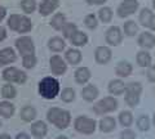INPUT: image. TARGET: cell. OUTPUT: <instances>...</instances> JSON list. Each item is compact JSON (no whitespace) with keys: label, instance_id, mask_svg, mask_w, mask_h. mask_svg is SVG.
Instances as JSON below:
<instances>
[{"label":"cell","instance_id":"1","mask_svg":"<svg viewBox=\"0 0 155 139\" xmlns=\"http://www.w3.org/2000/svg\"><path fill=\"white\" fill-rule=\"evenodd\" d=\"M47 120L51 124H53L57 129L65 130L71 124V113L69 111H66V109H62L58 107H52L48 109V112H47Z\"/></svg>","mask_w":155,"mask_h":139},{"label":"cell","instance_id":"2","mask_svg":"<svg viewBox=\"0 0 155 139\" xmlns=\"http://www.w3.org/2000/svg\"><path fill=\"white\" fill-rule=\"evenodd\" d=\"M60 81L52 76H47L39 83V94L44 99H54L60 94Z\"/></svg>","mask_w":155,"mask_h":139},{"label":"cell","instance_id":"3","mask_svg":"<svg viewBox=\"0 0 155 139\" xmlns=\"http://www.w3.org/2000/svg\"><path fill=\"white\" fill-rule=\"evenodd\" d=\"M142 93V85L138 81H132L129 84H125L124 90V100L130 108H134L138 106L140 98Z\"/></svg>","mask_w":155,"mask_h":139},{"label":"cell","instance_id":"4","mask_svg":"<svg viewBox=\"0 0 155 139\" xmlns=\"http://www.w3.org/2000/svg\"><path fill=\"white\" fill-rule=\"evenodd\" d=\"M7 23L12 31H16L19 33L30 32L32 28V22L30 18L26 16H21V14H11Z\"/></svg>","mask_w":155,"mask_h":139},{"label":"cell","instance_id":"5","mask_svg":"<svg viewBox=\"0 0 155 139\" xmlns=\"http://www.w3.org/2000/svg\"><path fill=\"white\" fill-rule=\"evenodd\" d=\"M74 129L84 135H91L97 129V121L94 118L87 117V116H78L74 120Z\"/></svg>","mask_w":155,"mask_h":139},{"label":"cell","instance_id":"6","mask_svg":"<svg viewBox=\"0 0 155 139\" xmlns=\"http://www.w3.org/2000/svg\"><path fill=\"white\" fill-rule=\"evenodd\" d=\"M118 99L113 95H109V97H105L104 99L98 100L93 107H92V111L96 115H105L109 112H114L118 109Z\"/></svg>","mask_w":155,"mask_h":139},{"label":"cell","instance_id":"7","mask_svg":"<svg viewBox=\"0 0 155 139\" xmlns=\"http://www.w3.org/2000/svg\"><path fill=\"white\" fill-rule=\"evenodd\" d=\"M138 5V0H122L118 9H116V14L119 18H127L137 12Z\"/></svg>","mask_w":155,"mask_h":139},{"label":"cell","instance_id":"8","mask_svg":"<svg viewBox=\"0 0 155 139\" xmlns=\"http://www.w3.org/2000/svg\"><path fill=\"white\" fill-rule=\"evenodd\" d=\"M3 79L8 83H17L25 84L27 80V75L23 71L16 68V67H8L3 71Z\"/></svg>","mask_w":155,"mask_h":139},{"label":"cell","instance_id":"9","mask_svg":"<svg viewBox=\"0 0 155 139\" xmlns=\"http://www.w3.org/2000/svg\"><path fill=\"white\" fill-rule=\"evenodd\" d=\"M16 48L18 53L22 57H27L31 54H35V45L31 37L28 36H21L16 40Z\"/></svg>","mask_w":155,"mask_h":139},{"label":"cell","instance_id":"10","mask_svg":"<svg viewBox=\"0 0 155 139\" xmlns=\"http://www.w3.org/2000/svg\"><path fill=\"white\" fill-rule=\"evenodd\" d=\"M105 40L110 46H119L123 43V31L119 26H111L105 33Z\"/></svg>","mask_w":155,"mask_h":139},{"label":"cell","instance_id":"11","mask_svg":"<svg viewBox=\"0 0 155 139\" xmlns=\"http://www.w3.org/2000/svg\"><path fill=\"white\" fill-rule=\"evenodd\" d=\"M49 68L53 75L62 76L67 71V62L61 55L54 54L49 58Z\"/></svg>","mask_w":155,"mask_h":139},{"label":"cell","instance_id":"12","mask_svg":"<svg viewBox=\"0 0 155 139\" xmlns=\"http://www.w3.org/2000/svg\"><path fill=\"white\" fill-rule=\"evenodd\" d=\"M138 21L143 27L149 30H155V14L151 9L142 8L138 14Z\"/></svg>","mask_w":155,"mask_h":139},{"label":"cell","instance_id":"13","mask_svg":"<svg viewBox=\"0 0 155 139\" xmlns=\"http://www.w3.org/2000/svg\"><path fill=\"white\" fill-rule=\"evenodd\" d=\"M113 58V52L109 46H105V45H101V46H97L96 50H94V61L97 62L98 65H107L109 62Z\"/></svg>","mask_w":155,"mask_h":139},{"label":"cell","instance_id":"14","mask_svg":"<svg viewBox=\"0 0 155 139\" xmlns=\"http://www.w3.org/2000/svg\"><path fill=\"white\" fill-rule=\"evenodd\" d=\"M137 44L142 48V49H153L155 46V36L154 33L150 31H143L142 33L138 35Z\"/></svg>","mask_w":155,"mask_h":139},{"label":"cell","instance_id":"15","mask_svg":"<svg viewBox=\"0 0 155 139\" xmlns=\"http://www.w3.org/2000/svg\"><path fill=\"white\" fill-rule=\"evenodd\" d=\"M58 7H60V0H43L39 5V13L40 16L47 17L54 12Z\"/></svg>","mask_w":155,"mask_h":139},{"label":"cell","instance_id":"16","mask_svg":"<svg viewBox=\"0 0 155 139\" xmlns=\"http://www.w3.org/2000/svg\"><path fill=\"white\" fill-rule=\"evenodd\" d=\"M132 72H133V66L128 61H120L115 66V75L120 79L128 77V76L132 75Z\"/></svg>","mask_w":155,"mask_h":139},{"label":"cell","instance_id":"17","mask_svg":"<svg viewBox=\"0 0 155 139\" xmlns=\"http://www.w3.org/2000/svg\"><path fill=\"white\" fill-rule=\"evenodd\" d=\"M91 70L85 66H81V67H78L76 71L74 72V79H75V83L79 84V85H85L91 79Z\"/></svg>","mask_w":155,"mask_h":139},{"label":"cell","instance_id":"18","mask_svg":"<svg viewBox=\"0 0 155 139\" xmlns=\"http://www.w3.org/2000/svg\"><path fill=\"white\" fill-rule=\"evenodd\" d=\"M98 95H100V90L93 84H88L81 89V98L85 102H93V100L98 98Z\"/></svg>","mask_w":155,"mask_h":139},{"label":"cell","instance_id":"19","mask_svg":"<svg viewBox=\"0 0 155 139\" xmlns=\"http://www.w3.org/2000/svg\"><path fill=\"white\" fill-rule=\"evenodd\" d=\"M81 59H83V54H81V52L79 49H76V48H70V49L66 50L65 61L69 65H72V66L80 65Z\"/></svg>","mask_w":155,"mask_h":139},{"label":"cell","instance_id":"20","mask_svg":"<svg viewBox=\"0 0 155 139\" xmlns=\"http://www.w3.org/2000/svg\"><path fill=\"white\" fill-rule=\"evenodd\" d=\"M48 48H49L51 52H54V53H60V52L65 50L66 48V41L64 37L61 36H53L48 40Z\"/></svg>","mask_w":155,"mask_h":139},{"label":"cell","instance_id":"21","mask_svg":"<svg viewBox=\"0 0 155 139\" xmlns=\"http://www.w3.org/2000/svg\"><path fill=\"white\" fill-rule=\"evenodd\" d=\"M107 90L111 95H122L124 94L125 90V84L122 79H115L111 80L107 85Z\"/></svg>","mask_w":155,"mask_h":139},{"label":"cell","instance_id":"22","mask_svg":"<svg viewBox=\"0 0 155 139\" xmlns=\"http://www.w3.org/2000/svg\"><path fill=\"white\" fill-rule=\"evenodd\" d=\"M115 128H116V121L111 116H105L98 122V129L102 133H111L115 130Z\"/></svg>","mask_w":155,"mask_h":139},{"label":"cell","instance_id":"23","mask_svg":"<svg viewBox=\"0 0 155 139\" xmlns=\"http://www.w3.org/2000/svg\"><path fill=\"white\" fill-rule=\"evenodd\" d=\"M30 129H31V134L35 138H38V139H43V138L47 135V133H48L47 124L44 121H36V122H34Z\"/></svg>","mask_w":155,"mask_h":139},{"label":"cell","instance_id":"24","mask_svg":"<svg viewBox=\"0 0 155 139\" xmlns=\"http://www.w3.org/2000/svg\"><path fill=\"white\" fill-rule=\"evenodd\" d=\"M136 62H137V65L140 67H142V68H149L153 63V57L149 52L143 49L141 52H138L137 55H136Z\"/></svg>","mask_w":155,"mask_h":139},{"label":"cell","instance_id":"25","mask_svg":"<svg viewBox=\"0 0 155 139\" xmlns=\"http://www.w3.org/2000/svg\"><path fill=\"white\" fill-rule=\"evenodd\" d=\"M70 43L74 46H76V48H79V46H85L87 44H88V35H87L85 32H83V31H79L78 30L74 35H72L71 37H70Z\"/></svg>","mask_w":155,"mask_h":139},{"label":"cell","instance_id":"26","mask_svg":"<svg viewBox=\"0 0 155 139\" xmlns=\"http://www.w3.org/2000/svg\"><path fill=\"white\" fill-rule=\"evenodd\" d=\"M16 59H17L16 52L12 48H4L3 50H0V62H2V66L12 63Z\"/></svg>","mask_w":155,"mask_h":139},{"label":"cell","instance_id":"27","mask_svg":"<svg viewBox=\"0 0 155 139\" xmlns=\"http://www.w3.org/2000/svg\"><path fill=\"white\" fill-rule=\"evenodd\" d=\"M66 16L64 13H56L54 16L52 17V21H51V27L53 28V30L56 31H61L62 28H64V26L66 25Z\"/></svg>","mask_w":155,"mask_h":139},{"label":"cell","instance_id":"28","mask_svg":"<svg viewBox=\"0 0 155 139\" xmlns=\"http://www.w3.org/2000/svg\"><path fill=\"white\" fill-rule=\"evenodd\" d=\"M97 17H98V20L102 23H110L113 21L114 12L110 7H102V8L98 9V12H97Z\"/></svg>","mask_w":155,"mask_h":139},{"label":"cell","instance_id":"29","mask_svg":"<svg viewBox=\"0 0 155 139\" xmlns=\"http://www.w3.org/2000/svg\"><path fill=\"white\" fill-rule=\"evenodd\" d=\"M123 32L125 36L133 37L138 33V25L134 21H127L123 25Z\"/></svg>","mask_w":155,"mask_h":139},{"label":"cell","instance_id":"30","mask_svg":"<svg viewBox=\"0 0 155 139\" xmlns=\"http://www.w3.org/2000/svg\"><path fill=\"white\" fill-rule=\"evenodd\" d=\"M36 117V109L31 106H26L21 109V118L26 122H31Z\"/></svg>","mask_w":155,"mask_h":139},{"label":"cell","instance_id":"31","mask_svg":"<svg viewBox=\"0 0 155 139\" xmlns=\"http://www.w3.org/2000/svg\"><path fill=\"white\" fill-rule=\"evenodd\" d=\"M14 113V106L11 102H0V115L5 118L12 117Z\"/></svg>","mask_w":155,"mask_h":139},{"label":"cell","instance_id":"32","mask_svg":"<svg viewBox=\"0 0 155 139\" xmlns=\"http://www.w3.org/2000/svg\"><path fill=\"white\" fill-rule=\"evenodd\" d=\"M60 98H61L62 102H65V103L74 102L75 98H76L75 90L72 89V88H65V89H62V92L60 94Z\"/></svg>","mask_w":155,"mask_h":139},{"label":"cell","instance_id":"33","mask_svg":"<svg viewBox=\"0 0 155 139\" xmlns=\"http://www.w3.org/2000/svg\"><path fill=\"white\" fill-rule=\"evenodd\" d=\"M119 122L124 128H128L133 124V115L130 111H122L119 113Z\"/></svg>","mask_w":155,"mask_h":139},{"label":"cell","instance_id":"34","mask_svg":"<svg viewBox=\"0 0 155 139\" xmlns=\"http://www.w3.org/2000/svg\"><path fill=\"white\" fill-rule=\"evenodd\" d=\"M84 25L87 28H89V30H96L97 26H98V17L93 13L87 14L84 18Z\"/></svg>","mask_w":155,"mask_h":139},{"label":"cell","instance_id":"35","mask_svg":"<svg viewBox=\"0 0 155 139\" xmlns=\"http://www.w3.org/2000/svg\"><path fill=\"white\" fill-rule=\"evenodd\" d=\"M61 31H62V35H64V39H70L78 31V26L72 22H66V25L64 26V28H62Z\"/></svg>","mask_w":155,"mask_h":139},{"label":"cell","instance_id":"36","mask_svg":"<svg viewBox=\"0 0 155 139\" xmlns=\"http://www.w3.org/2000/svg\"><path fill=\"white\" fill-rule=\"evenodd\" d=\"M16 95H17V90H16V88H14L13 85L7 84V85H4L3 88H2V97L3 98H5V99H13Z\"/></svg>","mask_w":155,"mask_h":139},{"label":"cell","instance_id":"37","mask_svg":"<svg viewBox=\"0 0 155 139\" xmlns=\"http://www.w3.org/2000/svg\"><path fill=\"white\" fill-rule=\"evenodd\" d=\"M136 125H137L138 130L147 131L150 129V118H149V116H146V115H141V116L137 118V121H136Z\"/></svg>","mask_w":155,"mask_h":139},{"label":"cell","instance_id":"38","mask_svg":"<svg viewBox=\"0 0 155 139\" xmlns=\"http://www.w3.org/2000/svg\"><path fill=\"white\" fill-rule=\"evenodd\" d=\"M21 8L26 14H30L36 9L35 0H21Z\"/></svg>","mask_w":155,"mask_h":139},{"label":"cell","instance_id":"39","mask_svg":"<svg viewBox=\"0 0 155 139\" xmlns=\"http://www.w3.org/2000/svg\"><path fill=\"white\" fill-rule=\"evenodd\" d=\"M36 62H38V59H36L35 54H31V55H27V57H22V65L27 70L34 68L35 65H36Z\"/></svg>","mask_w":155,"mask_h":139},{"label":"cell","instance_id":"40","mask_svg":"<svg viewBox=\"0 0 155 139\" xmlns=\"http://www.w3.org/2000/svg\"><path fill=\"white\" fill-rule=\"evenodd\" d=\"M120 139H136V133L130 129H124L120 133Z\"/></svg>","mask_w":155,"mask_h":139},{"label":"cell","instance_id":"41","mask_svg":"<svg viewBox=\"0 0 155 139\" xmlns=\"http://www.w3.org/2000/svg\"><path fill=\"white\" fill-rule=\"evenodd\" d=\"M88 5H102L107 0H85Z\"/></svg>","mask_w":155,"mask_h":139},{"label":"cell","instance_id":"42","mask_svg":"<svg viewBox=\"0 0 155 139\" xmlns=\"http://www.w3.org/2000/svg\"><path fill=\"white\" fill-rule=\"evenodd\" d=\"M154 74H155V70L151 66H150V67H149V71H147V79H149V81H151V83H154V81H155Z\"/></svg>","mask_w":155,"mask_h":139},{"label":"cell","instance_id":"43","mask_svg":"<svg viewBox=\"0 0 155 139\" xmlns=\"http://www.w3.org/2000/svg\"><path fill=\"white\" fill-rule=\"evenodd\" d=\"M5 37H7V30L3 26H0V41L5 40Z\"/></svg>","mask_w":155,"mask_h":139},{"label":"cell","instance_id":"44","mask_svg":"<svg viewBox=\"0 0 155 139\" xmlns=\"http://www.w3.org/2000/svg\"><path fill=\"white\" fill-rule=\"evenodd\" d=\"M7 16V9L4 7H0V21H3Z\"/></svg>","mask_w":155,"mask_h":139},{"label":"cell","instance_id":"45","mask_svg":"<svg viewBox=\"0 0 155 139\" xmlns=\"http://www.w3.org/2000/svg\"><path fill=\"white\" fill-rule=\"evenodd\" d=\"M16 139H30V137H28L26 133H19V134H17Z\"/></svg>","mask_w":155,"mask_h":139},{"label":"cell","instance_id":"46","mask_svg":"<svg viewBox=\"0 0 155 139\" xmlns=\"http://www.w3.org/2000/svg\"><path fill=\"white\" fill-rule=\"evenodd\" d=\"M0 139H11V137L7 135V134H2V135H0Z\"/></svg>","mask_w":155,"mask_h":139},{"label":"cell","instance_id":"47","mask_svg":"<svg viewBox=\"0 0 155 139\" xmlns=\"http://www.w3.org/2000/svg\"><path fill=\"white\" fill-rule=\"evenodd\" d=\"M56 139H69L67 137H65V135H61V137H57Z\"/></svg>","mask_w":155,"mask_h":139},{"label":"cell","instance_id":"48","mask_svg":"<svg viewBox=\"0 0 155 139\" xmlns=\"http://www.w3.org/2000/svg\"><path fill=\"white\" fill-rule=\"evenodd\" d=\"M0 66H2V62H0Z\"/></svg>","mask_w":155,"mask_h":139},{"label":"cell","instance_id":"49","mask_svg":"<svg viewBox=\"0 0 155 139\" xmlns=\"http://www.w3.org/2000/svg\"><path fill=\"white\" fill-rule=\"evenodd\" d=\"M0 125H2V124H0Z\"/></svg>","mask_w":155,"mask_h":139}]
</instances>
